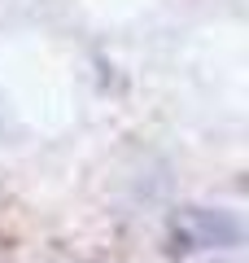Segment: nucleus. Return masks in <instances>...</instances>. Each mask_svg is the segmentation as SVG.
I'll return each instance as SVG.
<instances>
[{
  "label": "nucleus",
  "mask_w": 249,
  "mask_h": 263,
  "mask_svg": "<svg viewBox=\"0 0 249 263\" xmlns=\"http://www.w3.org/2000/svg\"><path fill=\"white\" fill-rule=\"evenodd\" d=\"M175 233L193 246H219V241H236L240 224L227 215V211H205V206H188L184 215L175 219Z\"/></svg>",
  "instance_id": "f257e3e1"
}]
</instances>
